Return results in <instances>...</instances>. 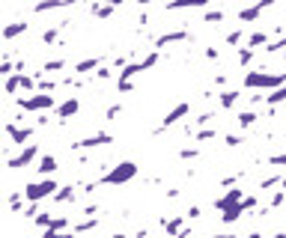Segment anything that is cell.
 <instances>
[{"instance_id":"cell-1","label":"cell","mask_w":286,"mask_h":238,"mask_svg":"<svg viewBox=\"0 0 286 238\" xmlns=\"http://www.w3.org/2000/svg\"><path fill=\"white\" fill-rule=\"evenodd\" d=\"M137 176V164L134 161H119L117 167H107L104 176H98V185L101 188H119L125 182H131Z\"/></svg>"},{"instance_id":"cell-2","label":"cell","mask_w":286,"mask_h":238,"mask_svg":"<svg viewBox=\"0 0 286 238\" xmlns=\"http://www.w3.org/2000/svg\"><path fill=\"white\" fill-rule=\"evenodd\" d=\"M286 84V71H280V74H268V71H262V69H257V71H247L244 74V90H277V87H283Z\"/></svg>"},{"instance_id":"cell-3","label":"cell","mask_w":286,"mask_h":238,"mask_svg":"<svg viewBox=\"0 0 286 238\" xmlns=\"http://www.w3.org/2000/svg\"><path fill=\"white\" fill-rule=\"evenodd\" d=\"M60 190V182L57 179H39V182H30L24 185V196H27V203H48L51 196Z\"/></svg>"},{"instance_id":"cell-4","label":"cell","mask_w":286,"mask_h":238,"mask_svg":"<svg viewBox=\"0 0 286 238\" xmlns=\"http://www.w3.org/2000/svg\"><path fill=\"white\" fill-rule=\"evenodd\" d=\"M21 110H27V113H48V110H57V98L51 95V93H33V95H27V98H18L15 101Z\"/></svg>"},{"instance_id":"cell-5","label":"cell","mask_w":286,"mask_h":238,"mask_svg":"<svg viewBox=\"0 0 286 238\" xmlns=\"http://www.w3.org/2000/svg\"><path fill=\"white\" fill-rule=\"evenodd\" d=\"M161 60V54L158 51H152V54H146V57H143V60H131L117 77H122V81H131V77L134 74H140V71H149V69H155V63Z\"/></svg>"},{"instance_id":"cell-6","label":"cell","mask_w":286,"mask_h":238,"mask_svg":"<svg viewBox=\"0 0 286 238\" xmlns=\"http://www.w3.org/2000/svg\"><path fill=\"white\" fill-rule=\"evenodd\" d=\"M33 161H39V143H27V146H21V152L9 158L6 167H9V170H24V167H30Z\"/></svg>"},{"instance_id":"cell-7","label":"cell","mask_w":286,"mask_h":238,"mask_svg":"<svg viewBox=\"0 0 286 238\" xmlns=\"http://www.w3.org/2000/svg\"><path fill=\"white\" fill-rule=\"evenodd\" d=\"M107 143H114V134H107V131H95L90 137H81L72 143V152H90V149H98V146H107Z\"/></svg>"},{"instance_id":"cell-8","label":"cell","mask_w":286,"mask_h":238,"mask_svg":"<svg viewBox=\"0 0 286 238\" xmlns=\"http://www.w3.org/2000/svg\"><path fill=\"white\" fill-rule=\"evenodd\" d=\"M188 113H191V104H188V101H179V104H176V107H173V110H170V113H167L164 119H161V125L155 128V134H164L167 128L179 125V122H182V119H185Z\"/></svg>"},{"instance_id":"cell-9","label":"cell","mask_w":286,"mask_h":238,"mask_svg":"<svg viewBox=\"0 0 286 238\" xmlns=\"http://www.w3.org/2000/svg\"><path fill=\"white\" fill-rule=\"evenodd\" d=\"M6 134H9V140L15 143V146H24V143H30L33 140V128L30 125H18L15 122V119H9V122H6Z\"/></svg>"},{"instance_id":"cell-10","label":"cell","mask_w":286,"mask_h":238,"mask_svg":"<svg viewBox=\"0 0 286 238\" xmlns=\"http://www.w3.org/2000/svg\"><path fill=\"white\" fill-rule=\"evenodd\" d=\"M188 39H191V33L182 27V30H170V33H161L158 39H155V51H161V48H167V45H179V42H188Z\"/></svg>"},{"instance_id":"cell-11","label":"cell","mask_w":286,"mask_h":238,"mask_svg":"<svg viewBox=\"0 0 286 238\" xmlns=\"http://www.w3.org/2000/svg\"><path fill=\"white\" fill-rule=\"evenodd\" d=\"M101 66H104L101 57H90V60H81V63L72 66V74H75V77H87V74H95Z\"/></svg>"},{"instance_id":"cell-12","label":"cell","mask_w":286,"mask_h":238,"mask_svg":"<svg viewBox=\"0 0 286 238\" xmlns=\"http://www.w3.org/2000/svg\"><path fill=\"white\" fill-rule=\"evenodd\" d=\"M78 110H81V98H78V95H69V98H66L63 104H57V110H54V113H57L60 125H63L66 119H69V116H75Z\"/></svg>"},{"instance_id":"cell-13","label":"cell","mask_w":286,"mask_h":238,"mask_svg":"<svg viewBox=\"0 0 286 238\" xmlns=\"http://www.w3.org/2000/svg\"><path fill=\"white\" fill-rule=\"evenodd\" d=\"M60 170V161H57V155H39V161H36V173H39L42 179L54 176Z\"/></svg>"},{"instance_id":"cell-14","label":"cell","mask_w":286,"mask_h":238,"mask_svg":"<svg viewBox=\"0 0 286 238\" xmlns=\"http://www.w3.org/2000/svg\"><path fill=\"white\" fill-rule=\"evenodd\" d=\"M161 226H164V232H167L170 238H176L179 232H182V229L188 226V217H185V214H173V217H161Z\"/></svg>"},{"instance_id":"cell-15","label":"cell","mask_w":286,"mask_h":238,"mask_svg":"<svg viewBox=\"0 0 286 238\" xmlns=\"http://www.w3.org/2000/svg\"><path fill=\"white\" fill-rule=\"evenodd\" d=\"M241 200H244V193H241L238 188H230V190L221 196V200H214V209H218V212H227L230 206H238Z\"/></svg>"},{"instance_id":"cell-16","label":"cell","mask_w":286,"mask_h":238,"mask_svg":"<svg viewBox=\"0 0 286 238\" xmlns=\"http://www.w3.org/2000/svg\"><path fill=\"white\" fill-rule=\"evenodd\" d=\"M238 98H241V90H221V93H218L221 110H233V107L238 104Z\"/></svg>"},{"instance_id":"cell-17","label":"cell","mask_w":286,"mask_h":238,"mask_svg":"<svg viewBox=\"0 0 286 238\" xmlns=\"http://www.w3.org/2000/svg\"><path fill=\"white\" fill-rule=\"evenodd\" d=\"M51 203H57V206H69V203H75V188H72V185H60V190L51 196Z\"/></svg>"},{"instance_id":"cell-18","label":"cell","mask_w":286,"mask_h":238,"mask_svg":"<svg viewBox=\"0 0 286 238\" xmlns=\"http://www.w3.org/2000/svg\"><path fill=\"white\" fill-rule=\"evenodd\" d=\"M262 12H265V6L260 3V0H257L254 6H247V9H241V12H238V21H241V24H254V21L262 15Z\"/></svg>"},{"instance_id":"cell-19","label":"cell","mask_w":286,"mask_h":238,"mask_svg":"<svg viewBox=\"0 0 286 238\" xmlns=\"http://www.w3.org/2000/svg\"><path fill=\"white\" fill-rule=\"evenodd\" d=\"M257 119H260V113H257V110H238L236 122H238V128H241V131H247V128H254V125H257Z\"/></svg>"},{"instance_id":"cell-20","label":"cell","mask_w":286,"mask_h":238,"mask_svg":"<svg viewBox=\"0 0 286 238\" xmlns=\"http://www.w3.org/2000/svg\"><path fill=\"white\" fill-rule=\"evenodd\" d=\"M93 229H98V217H84V220H75V223H72V232H75V235H87V232H93Z\"/></svg>"},{"instance_id":"cell-21","label":"cell","mask_w":286,"mask_h":238,"mask_svg":"<svg viewBox=\"0 0 286 238\" xmlns=\"http://www.w3.org/2000/svg\"><path fill=\"white\" fill-rule=\"evenodd\" d=\"M27 30H30V24H27V21H15V24H6V27H3V39H6V42H12L15 36H24Z\"/></svg>"},{"instance_id":"cell-22","label":"cell","mask_w":286,"mask_h":238,"mask_svg":"<svg viewBox=\"0 0 286 238\" xmlns=\"http://www.w3.org/2000/svg\"><path fill=\"white\" fill-rule=\"evenodd\" d=\"M114 12H117L114 3H93V18H98V21H107Z\"/></svg>"},{"instance_id":"cell-23","label":"cell","mask_w":286,"mask_h":238,"mask_svg":"<svg viewBox=\"0 0 286 238\" xmlns=\"http://www.w3.org/2000/svg\"><path fill=\"white\" fill-rule=\"evenodd\" d=\"M268 42H271V39H268L265 30H254V33L247 36V48H254V51H257L260 45H268Z\"/></svg>"},{"instance_id":"cell-24","label":"cell","mask_w":286,"mask_h":238,"mask_svg":"<svg viewBox=\"0 0 286 238\" xmlns=\"http://www.w3.org/2000/svg\"><path fill=\"white\" fill-rule=\"evenodd\" d=\"M24 203H27V196H24V190H9V209H12V214L24 212Z\"/></svg>"},{"instance_id":"cell-25","label":"cell","mask_w":286,"mask_h":238,"mask_svg":"<svg viewBox=\"0 0 286 238\" xmlns=\"http://www.w3.org/2000/svg\"><path fill=\"white\" fill-rule=\"evenodd\" d=\"M283 101H286V84L277 87V90H271V93L265 95V104H268V107H277V104H283Z\"/></svg>"},{"instance_id":"cell-26","label":"cell","mask_w":286,"mask_h":238,"mask_svg":"<svg viewBox=\"0 0 286 238\" xmlns=\"http://www.w3.org/2000/svg\"><path fill=\"white\" fill-rule=\"evenodd\" d=\"M254 57H257V51H254V48H247V45H244V48H238V66H241V69H247L250 63H254Z\"/></svg>"},{"instance_id":"cell-27","label":"cell","mask_w":286,"mask_h":238,"mask_svg":"<svg viewBox=\"0 0 286 238\" xmlns=\"http://www.w3.org/2000/svg\"><path fill=\"white\" fill-rule=\"evenodd\" d=\"M218 137V128H200L197 134H194V143H209V140H214Z\"/></svg>"},{"instance_id":"cell-28","label":"cell","mask_w":286,"mask_h":238,"mask_svg":"<svg viewBox=\"0 0 286 238\" xmlns=\"http://www.w3.org/2000/svg\"><path fill=\"white\" fill-rule=\"evenodd\" d=\"M203 21H206V24H221V21H224V12H221V9H206V12H203Z\"/></svg>"},{"instance_id":"cell-29","label":"cell","mask_w":286,"mask_h":238,"mask_svg":"<svg viewBox=\"0 0 286 238\" xmlns=\"http://www.w3.org/2000/svg\"><path fill=\"white\" fill-rule=\"evenodd\" d=\"M21 90V74H9L6 77V95H15Z\"/></svg>"},{"instance_id":"cell-30","label":"cell","mask_w":286,"mask_h":238,"mask_svg":"<svg viewBox=\"0 0 286 238\" xmlns=\"http://www.w3.org/2000/svg\"><path fill=\"white\" fill-rule=\"evenodd\" d=\"M280 182H283V176H268V179L260 182V190L265 193V190H271V188H280Z\"/></svg>"},{"instance_id":"cell-31","label":"cell","mask_w":286,"mask_h":238,"mask_svg":"<svg viewBox=\"0 0 286 238\" xmlns=\"http://www.w3.org/2000/svg\"><path fill=\"white\" fill-rule=\"evenodd\" d=\"M42 214V203H27V209H24V217L27 220H36Z\"/></svg>"},{"instance_id":"cell-32","label":"cell","mask_w":286,"mask_h":238,"mask_svg":"<svg viewBox=\"0 0 286 238\" xmlns=\"http://www.w3.org/2000/svg\"><path fill=\"white\" fill-rule=\"evenodd\" d=\"M197 155H200V146H185V149H179V158H182V161H194Z\"/></svg>"},{"instance_id":"cell-33","label":"cell","mask_w":286,"mask_h":238,"mask_svg":"<svg viewBox=\"0 0 286 238\" xmlns=\"http://www.w3.org/2000/svg\"><path fill=\"white\" fill-rule=\"evenodd\" d=\"M66 66H69L66 60H48V63L42 66V71H48V74H51V71H63Z\"/></svg>"},{"instance_id":"cell-34","label":"cell","mask_w":286,"mask_h":238,"mask_svg":"<svg viewBox=\"0 0 286 238\" xmlns=\"http://www.w3.org/2000/svg\"><path fill=\"white\" fill-rule=\"evenodd\" d=\"M241 39H244L241 27H238V30H230V33H227V45H230V48H236V45H241Z\"/></svg>"},{"instance_id":"cell-35","label":"cell","mask_w":286,"mask_h":238,"mask_svg":"<svg viewBox=\"0 0 286 238\" xmlns=\"http://www.w3.org/2000/svg\"><path fill=\"white\" fill-rule=\"evenodd\" d=\"M114 74H117V69H114V66H101V69L95 71V81H111Z\"/></svg>"},{"instance_id":"cell-36","label":"cell","mask_w":286,"mask_h":238,"mask_svg":"<svg viewBox=\"0 0 286 238\" xmlns=\"http://www.w3.org/2000/svg\"><path fill=\"white\" fill-rule=\"evenodd\" d=\"M51 220H54V214H48V212H42L39 217H36V220H33V226H36V229H48V226H51Z\"/></svg>"},{"instance_id":"cell-37","label":"cell","mask_w":286,"mask_h":238,"mask_svg":"<svg viewBox=\"0 0 286 238\" xmlns=\"http://www.w3.org/2000/svg\"><path fill=\"white\" fill-rule=\"evenodd\" d=\"M212 119H214V113H212V110H206V113H200V116L194 119V125H197V131H200V128H206V125L212 122Z\"/></svg>"},{"instance_id":"cell-38","label":"cell","mask_w":286,"mask_h":238,"mask_svg":"<svg viewBox=\"0 0 286 238\" xmlns=\"http://www.w3.org/2000/svg\"><path fill=\"white\" fill-rule=\"evenodd\" d=\"M244 143V137L241 134H224V146H230V149H238Z\"/></svg>"},{"instance_id":"cell-39","label":"cell","mask_w":286,"mask_h":238,"mask_svg":"<svg viewBox=\"0 0 286 238\" xmlns=\"http://www.w3.org/2000/svg\"><path fill=\"white\" fill-rule=\"evenodd\" d=\"M60 87V81H42V77H39V87H36V90H39V93H54Z\"/></svg>"},{"instance_id":"cell-40","label":"cell","mask_w":286,"mask_h":238,"mask_svg":"<svg viewBox=\"0 0 286 238\" xmlns=\"http://www.w3.org/2000/svg\"><path fill=\"white\" fill-rule=\"evenodd\" d=\"M268 164H271V167H286V152H280V155H268Z\"/></svg>"},{"instance_id":"cell-41","label":"cell","mask_w":286,"mask_h":238,"mask_svg":"<svg viewBox=\"0 0 286 238\" xmlns=\"http://www.w3.org/2000/svg\"><path fill=\"white\" fill-rule=\"evenodd\" d=\"M117 116H122V104H111L104 110V119H117Z\"/></svg>"},{"instance_id":"cell-42","label":"cell","mask_w":286,"mask_h":238,"mask_svg":"<svg viewBox=\"0 0 286 238\" xmlns=\"http://www.w3.org/2000/svg\"><path fill=\"white\" fill-rule=\"evenodd\" d=\"M185 217H188V220H200V217H203V209H200V206H188Z\"/></svg>"},{"instance_id":"cell-43","label":"cell","mask_w":286,"mask_h":238,"mask_svg":"<svg viewBox=\"0 0 286 238\" xmlns=\"http://www.w3.org/2000/svg\"><path fill=\"white\" fill-rule=\"evenodd\" d=\"M241 209H244V214L254 212V209H257V196H244V200H241Z\"/></svg>"},{"instance_id":"cell-44","label":"cell","mask_w":286,"mask_h":238,"mask_svg":"<svg viewBox=\"0 0 286 238\" xmlns=\"http://www.w3.org/2000/svg\"><path fill=\"white\" fill-rule=\"evenodd\" d=\"M117 90H119V93H134V84H131V81H122V77H117Z\"/></svg>"},{"instance_id":"cell-45","label":"cell","mask_w":286,"mask_h":238,"mask_svg":"<svg viewBox=\"0 0 286 238\" xmlns=\"http://www.w3.org/2000/svg\"><path fill=\"white\" fill-rule=\"evenodd\" d=\"M81 214H84V217H98V206H93V203H90V206H84V212H81Z\"/></svg>"},{"instance_id":"cell-46","label":"cell","mask_w":286,"mask_h":238,"mask_svg":"<svg viewBox=\"0 0 286 238\" xmlns=\"http://www.w3.org/2000/svg\"><path fill=\"white\" fill-rule=\"evenodd\" d=\"M203 57H206V60H221V51H218V48H206Z\"/></svg>"},{"instance_id":"cell-47","label":"cell","mask_w":286,"mask_h":238,"mask_svg":"<svg viewBox=\"0 0 286 238\" xmlns=\"http://www.w3.org/2000/svg\"><path fill=\"white\" fill-rule=\"evenodd\" d=\"M250 104H254V107L265 104V95H262V93H254V95H250Z\"/></svg>"},{"instance_id":"cell-48","label":"cell","mask_w":286,"mask_h":238,"mask_svg":"<svg viewBox=\"0 0 286 238\" xmlns=\"http://www.w3.org/2000/svg\"><path fill=\"white\" fill-rule=\"evenodd\" d=\"M236 185H238V179H236V176H227V179L221 182V188H227V190H230V188H236Z\"/></svg>"},{"instance_id":"cell-49","label":"cell","mask_w":286,"mask_h":238,"mask_svg":"<svg viewBox=\"0 0 286 238\" xmlns=\"http://www.w3.org/2000/svg\"><path fill=\"white\" fill-rule=\"evenodd\" d=\"M48 125V113H39L36 116V128H45Z\"/></svg>"},{"instance_id":"cell-50","label":"cell","mask_w":286,"mask_h":238,"mask_svg":"<svg viewBox=\"0 0 286 238\" xmlns=\"http://www.w3.org/2000/svg\"><path fill=\"white\" fill-rule=\"evenodd\" d=\"M214 84H218V87H227V74L218 71V74H214Z\"/></svg>"},{"instance_id":"cell-51","label":"cell","mask_w":286,"mask_h":238,"mask_svg":"<svg viewBox=\"0 0 286 238\" xmlns=\"http://www.w3.org/2000/svg\"><path fill=\"white\" fill-rule=\"evenodd\" d=\"M42 238H60V232L57 229H42Z\"/></svg>"},{"instance_id":"cell-52","label":"cell","mask_w":286,"mask_h":238,"mask_svg":"<svg viewBox=\"0 0 286 238\" xmlns=\"http://www.w3.org/2000/svg\"><path fill=\"white\" fill-rule=\"evenodd\" d=\"M176 238H194V232H191V226H185V229H182V232H179Z\"/></svg>"},{"instance_id":"cell-53","label":"cell","mask_w":286,"mask_h":238,"mask_svg":"<svg viewBox=\"0 0 286 238\" xmlns=\"http://www.w3.org/2000/svg\"><path fill=\"white\" fill-rule=\"evenodd\" d=\"M137 24H143V27H146V24H149V12H140V18H137Z\"/></svg>"},{"instance_id":"cell-54","label":"cell","mask_w":286,"mask_h":238,"mask_svg":"<svg viewBox=\"0 0 286 238\" xmlns=\"http://www.w3.org/2000/svg\"><path fill=\"white\" fill-rule=\"evenodd\" d=\"M60 238H78L75 232H60Z\"/></svg>"},{"instance_id":"cell-55","label":"cell","mask_w":286,"mask_h":238,"mask_svg":"<svg viewBox=\"0 0 286 238\" xmlns=\"http://www.w3.org/2000/svg\"><path fill=\"white\" fill-rule=\"evenodd\" d=\"M212 238H236L233 232H224V235H212Z\"/></svg>"},{"instance_id":"cell-56","label":"cell","mask_w":286,"mask_h":238,"mask_svg":"<svg viewBox=\"0 0 286 238\" xmlns=\"http://www.w3.org/2000/svg\"><path fill=\"white\" fill-rule=\"evenodd\" d=\"M134 3H137V6H146V3H152V0H134Z\"/></svg>"},{"instance_id":"cell-57","label":"cell","mask_w":286,"mask_h":238,"mask_svg":"<svg viewBox=\"0 0 286 238\" xmlns=\"http://www.w3.org/2000/svg\"><path fill=\"white\" fill-rule=\"evenodd\" d=\"M247 238H262V232H247Z\"/></svg>"},{"instance_id":"cell-58","label":"cell","mask_w":286,"mask_h":238,"mask_svg":"<svg viewBox=\"0 0 286 238\" xmlns=\"http://www.w3.org/2000/svg\"><path fill=\"white\" fill-rule=\"evenodd\" d=\"M111 238H128V235H125V232H114Z\"/></svg>"},{"instance_id":"cell-59","label":"cell","mask_w":286,"mask_h":238,"mask_svg":"<svg viewBox=\"0 0 286 238\" xmlns=\"http://www.w3.org/2000/svg\"><path fill=\"white\" fill-rule=\"evenodd\" d=\"M107 3H114V6H119V3H125V0H107Z\"/></svg>"},{"instance_id":"cell-60","label":"cell","mask_w":286,"mask_h":238,"mask_svg":"<svg viewBox=\"0 0 286 238\" xmlns=\"http://www.w3.org/2000/svg\"><path fill=\"white\" fill-rule=\"evenodd\" d=\"M81 3H101V0H81Z\"/></svg>"},{"instance_id":"cell-61","label":"cell","mask_w":286,"mask_h":238,"mask_svg":"<svg viewBox=\"0 0 286 238\" xmlns=\"http://www.w3.org/2000/svg\"><path fill=\"white\" fill-rule=\"evenodd\" d=\"M274 238H286V232H277V235H274Z\"/></svg>"},{"instance_id":"cell-62","label":"cell","mask_w":286,"mask_h":238,"mask_svg":"<svg viewBox=\"0 0 286 238\" xmlns=\"http://www.w3.org/2000/svg\"><path fill=\"white\" fill-rule=\"evenodd\" d=\"M280 188H283V190H286V176H283V182H280Z\"/></svg>"}]
</instances>
